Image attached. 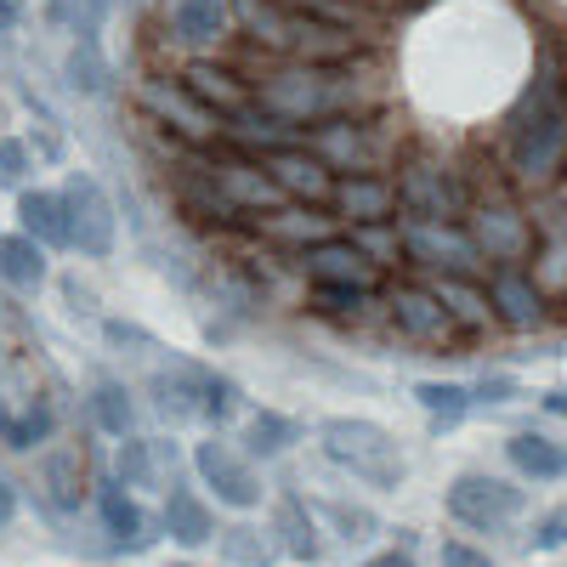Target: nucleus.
<instances>
[{
  "instance_id": "nucleus-7",
  "label": "nucleus",
  "mask_w": 567,
  "mask_h": 567,
  "mask_svg": "<svg viewBox=\"0 0 567 567\" xmlns=\"http://www.w3.org/2000/svg\"><path fill=\"white\" fill-rule=\"evenodd\" d=\"M194 471L205 477V488L221 499V505H233V511H256L261 505V477H256V465L233 449V443H221V437H210V443H199L194 449Z\"/></svg>"
},
{
  "instance_id": "nucleus-38",
  "label": "nucleus",
  "mask_w": 567,
  "mask_h": 567,
  "mask_svg": "<svg viewBox=\"0 0 567 567\" xmlns=\"http://www.w3.org/2000/svg\"><path fill=\"white\" fill-rule=\"evenodd\" d=\"M18 523V488L7 483V477H0V534H7Z\"/></svg>"
},
{
  "instance_id": "nucleus-44",
  "label": "nucleus",
  "mask_w": 567,
  "mask_h": 567,
  "mask_svg": "<svg viewBox=\"0 0 567 567\" xmlns=\"http://www.w3.org/2000/svg\"><path fill=\"white\" fill-rule=\"evenodd\" d=\"M284 7H323V0H284Z\"/></svg>"
},
{
  "instance_id": "nucleus-13",
  "label": "nucleus",
  "mask_w": 567,
  "mask_h": 567,
  "mask_svg": "<svg viewBox=\"0 0 567 567\" xmlns=\"http://www.w3.org/2000/svg\"><path fill=\"white\" fill-rule=\"evenodd\" d=\"M267 176L278 182V194H290V199H336V182H329V165L318 154H301V148H278L267 159Z\"/></svg>"
},
{
  "instance_id": "nucleus-21",
  "label": "nucleus",
  "mask_w": 567,
  "mask_h": 567,
  "mask_svg": "<svg viewBox=\"0 0 567 567\" xmlns=\"http://www.w3.org/2000/svg\"><path fill=\"white\" fill-rule=\"evenodd\" d=\"M210 182L221 187V199H227L233 210H261V205H278V199H284L278 182H272L267 171H256V165H216Z\"/></svg>"
},
{
  "instance_id": "nucleus-9",
  "label": "nucleus",
  "mask_w": 567,
  "mask_h": 567,
  "mask_svg": "<svg viewBox=\"0 0 567 567\" xmlns=\"http://www.w3.org/2000/svg\"><path fill=\"white\" fill-rule=\"evenodd\" d=\"M403 250H409L420 267L443 272V278H471V272H477V261H483V250L471 245L460 227H437V221H409Z\"/></svg>"
},
{
  "instance_id": "nucleus-15",
  "label": "nucleus",
  "mask_w": 567,
  "mask_h": 567,
  "mask_svg": "<svg viewBox=\"0 0 567 567\" xmlns=\"http://www.w3.org/2000/svg\"><path fill=\"white\" fill-rule=\"evenodd\" d=\"M114 471L125 488H176L171 471H176V454L171 443H148V437H125L120 454H114Z\"/></svg>"
},
{
  "instance_id": "nucleus-1",
  "label": "nucleus",
  "mask_w": 567,
  "mask_h": 567,
  "mask_svg": "<svg viewBox=\"0 0 567 567\" xmlns=\"http://www.w3.org/2000/svg\"><path fill=\"white\" fill-rule=\"evenodd\" d=\"M318 437H323V454L336 460L341 471H352L358 483L381 488V494L403 488L409 460H403V449L392 443V432H381L374 420H323Z\"/></svg>"
},
{
  "instance_id": "nucleus-5",
  "label": "nucleus",
  "mask_w": 567,
  "mask_h": 567,
  "mask_svg": "<svg viewBox=\"0 0 567 567\" xmlns=\"http://www.w3.org/2000/svg\"><path fill=\"white\" fill-rule=\"evenodd\" d=\"M63 205H69V239H74V250H80L85 261H109L120 221H114V205H109V194H103V182L85 176V171H74V176L63 182Z\"/></svg>"
},
{
  "instance_id": "nucleus-23",
  "label": "nucleus",
  "mask_w": 567,
  "mask_h": 567,
  "mask_svg": "<svg viewBox=\"0 0 567 567\" xmlns=\"http://www.w3.org/2000/svg\"><path fill=\"white\" fill-rule=\"evenodd\" d=\"M45 245H34L29 233H7L0 239V278L12 284V290H23V296H34L40 284H45Z\"/></svg>"
},
{
  "instance_id": "nucleus-8",
  "label": "nucleus",
  "mask_w": 567,
  "mask_h": 567,
  "mask_svg": "<svg viewBox=\"0 0 567 567\" xmlns=\"http://www.w3.org/2000/svg\"><path fill=\"white\" fill-rule=\"evenodd\" d=\"M301 267L318 290H363V296L374 290V272H381L363 256L358 239H318V245L301 250Z\"/></svg>"
},
{
  "instance_id": "nucleus-27",
  "label": "nucleus",
  "mask_w": 567,
  "mask_h": 567,
  "mask_svg": "<svg viewBox=\"0 0 567 567\" xmlns=\"http://www.w3.org/2000/svg\"><path fill=\"white\" fill-rule=\"evenodd\" d=\"M296 437H301V425H296V420H284V414H272V409L250 414V425H245V449H250V454H261V460L284 454Z\"/></svg>"
},
{
  "instance_id": "nucleus-11",
  "label": "nucleus",
  "mask_w": 567,
  "mask_h": 567,
  "mask_svg": "<svg viewBox=\"0 0 567 567\" xmlns=\"http://www.w3.org/2000/svg\"><path fill=\"white\" fill-rule=\"evenodd\" d=\"M142 109L159 114V120H176V131L187 142H210L216 136V114L194 97L187 85H171V80H148L142 85Z\"/></svg>"
},
{
  "instance_id": "nucleus-30",
  "label": "nucleus",
  "mask_w": 567,
  "mask_h": 567,
  "mask_svg": "<svg viewBox=\"0 0 567 567\" xmlns=\"http://www.w3.org/2000/svg\"><path fill=\"white\" fill-rule=\"evenodd\" d=\"M278 534H284L278 545L290 550V556H307V561L318 556V534H312V523L301 516V499H284L278 505Z\"/></svg>"
},
{
  "instance_id": "nucleus-14",
  "label": "nucleus",
  "mask_w": 567,
  "mask_h": 567,
  "mask_svg": "<svg viewBox=\"0 0 567 567\" xmlns=\"http://www.w3.org/2000/svg\"><path fill=\"white\" fill-rule=\"evenodd\" d=\"M471 245H477L488 261H523L534 250V227L516 210H477V221H471Z\"/></svg>"
},
{
  "instance_id": "nucleus-25",
  "label": "nucleus",
  "mask_w": 567,
  "mask_h": 567,
  "mask_svg": "<svg viewBox=\"0 0 567 567\" xmlns=\"http://www.w3.org/2000/svg\"><path fill=\"white\" fill-rule=\"evenodd\" d=\"M432 290H437V301L449 307L454 329H488V323H494V301L477 290V278H437Z\"/></svg>"
},
{
  "instance_id": "nucleus-45",
  "label": "nucleus",
  "mask_w": 567,
  "mask_h": 567,
  "mask_svg": "<svg viewBox=\"0 0 567 567\" xmlns=\"http://www.w3.org/2000/svg\"><path fill=\"white\" fill-rule=\"evenodd\" d=\"M165 567H194V561H165Z\"/></svg>"
},
{
  "instance_id": "nucleus-12",
  "label": "nucleus",
  "mask_w": 567,
  "mask_h": 567,
  "mask_svg": "<svg viewBox=\"0 0 567 567\" xmlns=\"http://www.w3.org/2000/svg\"><path fill=\"white\" fill-rule=\"evenodd\" d=\"M40 488L58 511H80V499L91 494V465H85V449L80 443H58L45 449L40 460Z\"/></svg>"
},
{
  "instance_id": "nucleus-39",
  "label": "nucleus",
  "mask_w": 567,
  "mask_h": 567,
  "mask_svg": "<svg viewBox=\"0 0 567 567\" xmlns=\"http://www.w3.org/2000/svg\"><path fill=\"white\" fill-rule=\"evenodd\" d=\"M556 545H567V516H550L545 534L534 539V550H556Z\"/></svg>"
},
{
  "instance_id": "nucleus-6",
  "label": "nucleus",
  "mask_w": 567,
  "mask_h": 567,
  "mask_svg": "<svg viewBox=\"0 0 567 567\" xmlns=\"http://www.w3.org/2000/svg\"><path fill=\"white\" fill-rule=\"evenodd\" d=\"M398 205L409 210V221H437V227H454L465 216V187L454 171L443 165H409L398 176Z\"/></svg>"
},
{
  "instance_id": "nucleus-17",
  "label": "nucleus",
  "mask_w": 567,
  "mask_h": 567,
  "mask_svg": "<svg viewBox=\"0 0 567 567\" xmlns=\"http://www.w3.org/2000/svg\"><path fill=\"white\" fill-rule=\"evenodd\" d=\"M18 233H29V239L45 245V250H63V245L74 250L63 194H18Z\"/></svg>"
},
{
  "instance_id": "nucleus-4",
  "label": "nucleus",
  "mask_w": 567,
  "mask_h": 567,
  "mask_svg": "<svg viewBox=\"0 0 567 567\" xmlns=\"http://www.w3.org/2000/svg\"><path fill=\"white\" fill-rule=\"evenodd\" d=\"M523 511V488H511L505 477H488V471H460L449 483V516L477 534H499L516 523Z\"/></svg>"
},
{
  "instance_id": "nucleus-34",
  "label": "nucleus",
  "mask_w": 567,
  "mask_h": 567,
  "mask_svg": "<svg viewBox=\"0 0 567 567\" xmlns=\"http://www.w3.org/2000/svg\"><path fill=\"white\" fill-rule=\"evenodd\" d=\"M23 176H29V148L23 142H0V187H23Z\"/></svg>"
},
{
  "instance_id": "nucleus-18",
  "label": "nucleus",
  "mask_w": 567,
  "mask_h": 567,
  "mask_svg": "<svg viewBox=\"0 0 567 567\" xmlns=\"http://www.w3.org/2000/svg\"><path fill=\"white\" fill-rule=\"evenodd\" d=\"M336 205L352 221H363V227H381L398 210V182H386V176H352V182L336 187Z\"/></svg>"
},
{
  "instance_id": "nucleus-16",
  "label": "nucleus",
  "mask_w": 567,
  "mask_h": 567,
  "mask_svg": "<svg viewBox=\"0 0 567 567\" xmlns=\"http://www.w3.org/2000/svg\"><path fill=\"white\" fill-rule=\"evenodd\" d=\"M488 301H494V312H499L511 329H534V323L545 318L539 284H534V272H523V267H499L494 284H488Z\"/></svg>"
},
{
  "instance_id": "nucleus-35",
  "label": "nucleus",
  "mask_w": 567,
  "mask_h": 567,
  "mask_svg": "<svg viewBox=\"0 0 567 567\" xmlns=\"http://www.w3.org/2000/svg\"><path fill=\"white\" fill-rule=\"evenodd\" d=\"M323 511L347 528V539H369V528H374V516H369V511H352V505H341V499H329Z\"/></svg>"
},
{
  "instance_id": "nucleus-36",
  "label": "nucleus",
  "mask_w": 567,
  "mask_h": 567,
  "mask_svg": "<svg viewBox=\"0 0 567 567\" xmlns=\"http://www.w3.org/2000/svg\"><path fill=\"white\" fill-rule=\"evenodd\" d=\"M363 301H369L363 290H318V307L323 312H358Z\"/></svg>"
},
{
  "instance_id": "nucleus-20",
  "label": "nucleus",
  "mask_w": 567,
  "mask_h": 567,
  "mask_svg": "<svg viewBox=\"0 0 567 567\" xmlns=\"http://www.w3.org/2000/svg\"><path fill=\"white\" fill-rule=\"evenodd\" d=\"M97 511H103V528L125 545V550H142L154 534H148V516H142V505L125 494V483H97Z\"/></svg>"
},
{
  "instance_id": "nucleus-3",
  "label": "nucleus",
  "mask_w": 567,
  "mask_h": 567,
  "mask_svg": "<svg viewBox=\"0 0 567 567\" xmlns=\"http://www.w3.org/2000/svg\"><path fill=\"white\" fill-rule=\"evenodd\" d=\"M561 154H567V109L550 85H539L528 97V109L511 125V171L539 182L561 165Z\"/></svg>"
},
{
  "instance_id": "nucleus-31",
  "label": "nucleus",
  "mask_w": 567,
  "mask_h": 567,
  "mask_svg": "<svg viewBox=\"0 0 567 567\" xmlns=\"http://www.w3.org/2000/svg\"><path fill=\"white\" fill-rule=\"evenodd\" d=\"M414 398H420L425 414H437V420H460V414L471 409V392H465V386H443V381H420Z\"/></svg>"
},
{
  "instance_id": "nucleus-24",
  "label": "nucleus",
  "mask_w": 567,
  "mask_h": 567,
  "mask_svg": "<svg viewBox=\"0 0 567 567\" xmlns=\"http://www.w3.org/2000/svg\"><path fill=\"white\" fill-rule=\"evenodd\" d=\"M505 454H511V465L523 471V477H534V483L567 477V449L550 443V437H539V432H516V437L505 443Z\"/></svg>"
},
{
  "instance_id": "nucleus-26",
  "label": "nucleus",
  "mask_w": 567,
  "mask_h": 567,
  "mask_svg": "<svg viewBox=\"0 0 567 567\" xmlns=\"http://www.w3.org/2000/svg\"><path fill=\"white\" fill-rule=\"evenodd\" d=\"M176 40L182 45H210L227 29V0H176Z\"/></svg>"
},
{
  "instance_id": "nucleus-32",
  "label": "nucleus",
  "mask_w": 567,
  "mask_h": 567,
  "mask_svg": "<svg viewBox=\"0 0 567 567\" xmlns=\"http://www.w3.org/2000/svg\"><path fill=\"white\" fill-rule=\"evenodd\" d=\"M216 539H221V556L239 561V567H261L272 556V539H261L256 528H221Z\"/></svg>"
},
{
  "instance_id": "nucleus-43",
  "label": "nucleus",
  "mask_w": 567,
  "mask_h": 567,
  "mask_svg": "<svg viewBox=\"0 0 567 567\" xmlns=\"http://www.w3.org/2000/svg\"><path fill=\"white\" fill-rule=\"evenodd\" d=\"M545 409H550V414H567V386H561V392H550V398H545Z\"/></svg>"
},
{
  "instance_id": "nucleus-41",
  "label": "nucleus",
  "mask_w": 567,
  "mask_h": 567,
  "mask_svg": "<svg viewBox=\"0 0 567 567\" xmlns=\"http://www.w3.org/2000/svg\"><path fill=\"white\" fill-rule=\"evenodd\" d=\"M18 18H23V0H0V34L18 29Z\"/></svg>"
},
{
  "instance_id": "nucleus-33",
  "label": "nucleus",
  "mask_w": 567,
  "mask_h": 567,
  "mask_svg": "<svg viewBox=\"0 0 567 567\" xmlns=\"http://www.w3.org/2000/svg\"><path fill=\"white\" fill-rule=\"evenodd\" d=\"M69 80L80 91H103V58H97V40H80L74 58H69Z\"/></svg>"
},
{
  "instance_id": "nucleus-37",
  "label": "nucleus",
  "mask_w": 567,
  "mask_h": 567,
  "mask_svg": "<svg viewBox=\"0 0 567 567\" xmlns=\"http://www.w3.org/2000/svg\"><path fill=\"white\" fill-rule=\"evenodd\" d=\"M443 567H494V561L471 545H443Z\"/></svg>"
},
{
  "instance_id": "nucleus-40",
  "label": "nucleus",
  "mask_w": 567,
  "mask_h": 567,
  "mask_svg": "<svg viewBox=\"0 0 567 567\" xmlns=\"http://www.w3.org/2000/svg\"><path fill=\"white\" fill-rule=\"evenodd\" d=\"M63 290H69V301H74V312H91V301H97V296H91V290H85V284H80V278H69V284H63Z\"/></svg>"
},
{
  "instance_id": "nucleus-19",
  "label": "nucleus",
  "mask_w": 567,
  "mask_h": 567,
  "mask_svg": "<svg viewBox=\"0 0 567 567\" xmlns=\"http://www.w3.org/2000/svg\"><path fill=\"white\" fill-rule=\"evenodd\" d=\"M165 534H171L176 545H187V550H199V545H210L221 528H216L210 505H205L194 488H171V499H165Z\"/></svg>"
},
{
  "instance_id": "nucleus-10",
  "label": "nucleus",
  "mask_w": 567,
  "mask_h": 567,
  "mask_svg": "<svg viewBox=\"0 0 567 567\" xmlns=\"http://www.w3.org/2000/svg\"><path fill=\"white\" fill-rule=\"evenodd\" d=\"M386 312L398 323V336H409L414 347H443L454 336V318L437 301V290H420V284H392Z\"/></svg>"
},
{
  "instance_id": "nucleus-42",
  "label": "nucleus",
  "mask_w": 567,
  "mask_h": 567,
  "mask_svg": "<svg viewBox=\"0 0 567 567\" xmlns=\"http://www.w3.org/2000/svg\"><path fill=\"white\" fill-rule=\"evenodd\" d=\"M363 567H414V561H409L403 550H381V556H369Z\"/></svg>"
},
{
  "instance_id": "nucleus-29",
  "label": "nucleus",
  "mask_w": 567,
  "mask_h": 567,
  "mask_svg": "<svg viewBox=\"0 0 567 567\" xmlns=\"http://www.w3.org/2000/svg\"><path fill=\"white\" fill-rule=\"evenodd\" d=\"M109 7L114 0H52V23H63L80 40H97V23H103Z\"/></svg>"
},
{
  "instance_id": "nucleus-28",
  "label": "nucleus",
  "mask_w": 567,
  "mask_h": 567,
  "mask_svg": "<svg viewBox=\"0 0 567 567\" xmlns=\"http://www.w3.org/2000/svg\"><path fill=\"white\" fill-rule=\"evenodd\" d=\"M91 420H97L109 437H125V432H131V420H136L131 392H125L120 381H103L97 392H91Z\"/></svg>"
},
{
  "instance_id": "nucleus-22",
  "label": "nucleus",
  "mask_w": 567,
  "mask_h": 567,
  "mask_svg": "<svg viewBox=\"0 0 567 567\" xmlns=\"http://www.w3.org/2000/svg\"><path fill=\"white\" fill-rule=\"evenodd\" d=\"M318 148H323V159L329 165H347L352 176H369L374 171V159H381V142H374L363 125H323V136H318Z\"/></svg>"
},
{
  "instance_id": "nucleus-46",
  "label": "nucleus",
  "mask_w": 567,
  "mask_h": 567,
  "mask_svg": "<svg viewBox=\"0 0 567 567\" xmlns=\"http://www.w3.org/2000/svg\"><path fill=\"white\" fill-rule=\"evenodd\" d=\"M0 239H7V233H0Z\"/></svg>"
},
{
  "instance_id": "nucleus-2",
  "label": "nucleus",
  "mask_w": 567,
  "mask_h": 567,
  "mask_svg": "<svg viewBox=\"0 0 567 567\" xmlns=\"http://www.w3.org/2000/svg\"><path fill=\"white\" fill-rule=\"evenodd\" d=\"M358 97V85L341 80V74H318V69H290V74H267L256 80V103L272 114V120H329L336 109H347Z\"/></svg>"
}]
</instances>
